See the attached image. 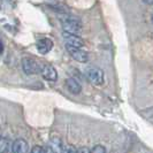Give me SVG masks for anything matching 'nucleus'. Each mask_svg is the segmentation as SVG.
<instances>
[{
  "label": "nucleus",
  "mask_w": 153,
  "mask_h": 153,
  "mask_svg": "<svg viewBox=\"0 0 153 153\" xmlns=\"http://www.w3.org/2000/svg\"><path fill=\"white\" fill-rule=\"evenodd\" d=\"M61 16L62 17H60V20H61V23H62L63 32L77 35L81 31V29H82V23H81V21L77 17L71 15H67V14H63Z\"/></svg>",
  "instance_id": "f257e3e1"
},
{
  "label": "nucleus",
  "mask_w": 153,
  "mask_h": 153,
  "mask_svg": "<svg viewBox=\"0 0 153 153\" xmlns=\"http://www.w3.org/2000/svg\"><path fill=\"white\" fill-rule=\"evenodd\" d=\"M86 75L93 85L98 86V85L104 84L105 78H104V71L101 69L97 68V67H90L86 70Z\"/></svg>",
  "instance_id": "f03ea898"
},
{
  "label": "nucleus",
  "mask_w": 153,
  "mask_h": 153,
  "mask_svg": "<svg viewBox=\"0 0 153 153\" xmlns=\"http://www.w3.org/2000/svg\"><path fill=\"white\" fill-rule=\"evenodd\" d=\"M63 40L66 43V46L76 47V48H83V46H84V40L79 36L74 35V33L63 32Z\"/></svg>",
  "instance_id": "7ed1b4c3"
},
{
  "label": "nucleus",
  "mask_w": 153,
  "mask_h": 153,
  "mask_svg": "<svg viewBox=\"0 0 153 153\" xmlns=\"http://www.w3.org/2000/svg\"><path fill=\"white\" fill-rule=\"evenodd\" d=\"M21 63H22L23 71L27 75H35V74H37L39 71L38 63L35 61L33 59H31V58H28V56L23 58Z\"/></svg>",
  "instance_id": "20e7f679"
},
{
  "label": "nucleus",
  "mask_w": 153,
  "mask_h": 153,
  "mask_svg": "<svg viewBox=\"0 0 153 153\" xmlns=\"http://www.w3.org/2000/svg\"><path fill=\"white\" fill-rule=\"evenodd\" d=\"M66 48L74 60L78 62H86L89 60V54L83 48H76V47H70V46H66Z\"/></svg>",
  "instance_id": "39448f33"
},
{
  "label": "nucleus",
  "mask_w": 153,
  "mask_h": 153,
  "mask_svg": "<svg viewBox=\"0 0 153 153\" xmlns=\"http://www.w3.org/2000/svg\"><path fill=\"white\" fill-rule=\"evenodd\" d=\"M62 142L60 137L53 136L50 138V140L47 142L45 152L46 153H62Z\"/></svg>",
  "instance_id": "423d86ee"
},
{
  "label": "nucleus",
  "mask_w": 153,
  "mask_h": 153,
  "mask_svg": "<svg viewBox=\"0 0 153 153\" xmlns=\"http://www.w3.org/2000/svg\"><path fill=\"white\" fill-rule=\"evenodd\" d=\"M36 47L40 54H46L53 48V42L50 38H40L37 42Z\"/></svg>",
  "instance_id": "0eeeda50"
},
{
  "label": "nucleus",
  "mask_w": 153,
  "mask_h": 153,
  "mask_svg": "<svg viewBox=\"0 0 153 153\" xmlns=\"http://www.w3.org/2000/svg\"><path fill=\"white\" fill-rule=\"evenodd\" d=\"M42 75H43V77L45 78L46 81H50V82H55L58 79V73H56L55 68L51 65H45L43 67Z\"/></svg>",
  "instance_id": "6e6552de"
},
{
  "label": "nucleus",
  "mask_w": 153,
  "mask_h": 153,
  "mask_svg": "<svg viewBox=\"0 0 153 153\" xmlns=\"http://www.w3.org/2000/svg\"><path fill=\"white\" fill-rule=\"evenodd\" d=\"M12 152L13 153H29V145L27 140L22 138L16 139L15 142L12 144Z\"/></svg>",
  "instance_id": "1a4fd4ad"
},
{
  "label": "nucleus",
  "mask_w": 153,
  "mask_h": 153,
  "mask_svg": "<svg viewBox=\"0 0 153 153\" xmlns=\"http://www.w3.org/2000/svg\"><path fill=\"white\" fill-rule=\"evenodd\" d=\"M66 88L73 94H78L79 92L82 91V86L79 84V82L75 78H73V77L66 79Z\"/></svg>",
  "instance_id": "9d476101"
},
{
  "label": "nucleus",
  "mask_w": 153,
  "mask_h": 153,
  "mask_svg": "<svg viewBox=\"0 0 153 153\" xmlns=\"http://www.w3.org/2000/svg\"><path fill=\"white\" fill-rule=\"evenodd\" d=\"M12 151V142L6 137L0 138V153H9Z\"/></svg>",
  "instance_id": "9b49d317"
},
{
  "label": "nucleus",
  "mask_w": 153,
  "mask_h": 153,
  "mask_svg": "<svg viewBox=\"0 0 153 153\" xmlns=\"http://www.w3.org/2000/svg\"><path fill=\"white\" fill-rule=\"evenodd\" d=\"M90 153H106V149L102 145H96L90 150Z\"/></svg>",
  "instance_id": "f8f14e48"
},
{
  "label": "nucleus",
  "mask_w": 153,
  "mask_h": 153,
  "mask_svg": "<svg viewBox=\"0 0 153 153\" xmlns=\"http://www.w3.org/2000/svg\"><path fill=\"white\" fill-rule=\"evenodd\" d=\"M62 153H76V149L73 145H67L62 147Z\"/></svg>",
  "instance_id": "ddd939ff"
},
{
  "label": "nucleus",
  "mask_w": 153,
  "mask_h": 153,
  "mask_svg": "<svg viewBox=\"0 0 153 153\" xmlns=\"http://www.w3.org/2000/svg\"><path fill=\"white\" fill-rule=\"evenodd\" d=\"M30 153H46V152L44 147H42V146H39V145H36L31 149Z\"/></svg>",
  "instance_id": "4468645a"
},
{
  "label": "nucleus",
  "mask_w": 153,
  "mask_h": 153,
  "mask_svg": "<svg viewBox=\"0 0 153 153\" xmlns=\"http://www.w3.org/2000/svg\"><path fill=\"white\" fill-rule=\"evenodd\" d=\"M76 153H90V150H89L88 147L83 146V147H79V149H77Z\"/></svg>",
  "instance_id": "2eb2a0df"
},
{
  "label": "nucleus",
  "mask_w": 153,
  "mask_h": 153,
  "mask_svg": "<svg viewBox=\"0 0 153 153\" xmlns=\"http://www.w3.org/2000/svg\"><path fill=\"white\" fill-rule=\"evenodd\" d=\"M144 2H145L146 5H152L153 4V0H143Z\"/></svg>",
  "instance_id": "dca6fc26"
},
{
  "label": "nucleus",
  "mask_w": 153,
  "mask_h": 153,
  "mask_svg": "<svg viewBox=\"0 0 153 153\" xmlns=\"http://www.w3.org/2000/svg\"><path fill=\"white\" fill-rule=\"evenodd\" d=\"M4 52V45H2V43L0 42V54Z\"/></svg>",
  "instance_id": "f3484780"
},
{
  "label": "nucleus",
  "mask_w": 153,
  "mask_h": 153,
  "mask_svg": "<svg viewBox=\"0 0 153 153\" xmlns=\"http://www.w3.org/2000/svg\"><path fill=\"white\" fill-rule=\"evenodd\" d=\"M2 6V0H0V7Z\"/></svg>",
  "instance_id": "a211bd4d"
},
{
  "label": "nucleus",
  "mask_w": 153,
  "mask_h": 153,
  "mask_svg": "<svg viewBox=\"0 0 153 153\" xmlns=\"http://www.w3.org/2000/svg\"><path fill=\"white\" fill-rule=\"evenodd\" d=\"M0 138H1V129H0Z\"/></svg>",
  "instance_id": "6ab92c4d"
}]
</instances>
